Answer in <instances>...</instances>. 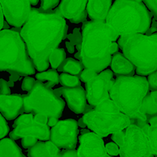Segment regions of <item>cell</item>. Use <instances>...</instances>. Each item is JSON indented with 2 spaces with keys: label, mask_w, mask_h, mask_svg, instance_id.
<instances>
[{
  "label": "cell",
  "mask_w": 157,
  "mask_h": 157,
  "mask_svg": "<svg viewBox=\"0 0 157 157\" xmlns=\"http://www.w3.org/2000/svg\"><path fill=\"white\" fill-rule=\"evenodd\" d=\"M67 25L58 9L44 11L31 8L20 31L34 64L49 60L51 53L66 38Z\"/></svg>",
  "instance_id": "cell-1"
},
{
  "label": "cell",
  "mask_w": 157,
  "mask_h": 157,
  "mask_svg": "<svg viewBox=\"0 0 157 157\" xmlns=\"http://www.w3.org/2000/svg\"><path fill=\"white\" fill-rule=\"evenodd\" d=\"M80 60L86 68L100 73L111 62L110 44L118 38L105 21H85L82 25Z\"/></svg>",
  "instance_id": "cell-2"
},
{
  "label": "cell",
  "mask_w": 157,
  "mask_h": 157,
  "mask_svg": "<svg viewBox=\"0 0 157 157\" xmlns=\"http://www.w3.org/2000/svg\"><path fill=\"white\" fill-rule=\"evenodd\" d=\"M149 83L146 76H118L109 90L110 99L120 111L135 121V124L142 128L147 124V117L140 112L142 101L147 94Z\"/></svg>",
  "instance_id": "cell-3"
},
{
  "label": "cell",
  "mask_w": 157,
  "mask_h": 157,
  "mask_svg": "<svg viewBox=\"0 0 157 157\" xmlns=\"http://www.w3.org/2000/svg\"><path fill=\"white\" fill-rule=\"evenodd\" d=\"M152 13L143 2L115 0L105 22L118 36L146 34L152 21Z\"/></svg>",
  "instance_id": "cell-4"
},
{
  "label": "cell",
  "mask_w": 157,
  "mask_h": 157,
  "mask_svg": "<svg viewBox=\"0 0 157 157\" xmlns=\"http://www.w3.org/2000/svg\"><path fill=\"white\" fill-rule=\"evenodd\" d=\"M123 54L136 67L135 73L148 76L157 70V32L152 35L135 34L118 40Z\"/></svg>",
  "instance_id": "cell-5"
},
{
  "label": "cell",
  "mask_w": 157,
  "mask_h": 157,
  "mask_svg": "<svg viewBox=\"0 0 157 157\" xmlns=\"http://www.w3.org/2000/svg\"><path fill=\"white\" fill-rule=\"evenodd\" d=\"M2 71L21 76L35 73L22 38L13 29L0 30V71Z\"/></svg>",
  "instance_id": "cell-6"
},
{
  "label": "cell",
  "mask_w": 157,
  "mask_h": 157,
  "mask_svg": "<svg viewBox=\"0 0 157 157\" xmlns=\"http://www.w3.org/2000/svg\"><path fill=\"white\" fill-rule=\"evenodd\" d=\"M65 103L56 95L52 87L43 81H36L34 87L27 94L23 95L24 112L33 114L41 113L49 117L59 119L64 110Z\"/></svg>",
  "instance_id": "cell-7"
},
{
  "label": "cell",
  "mask_w": 157,
  "mask_h": 157,
  "mask_svg": "<svg viewBox=\"0 0 157 157\" xmlns=\"http://www.w3.org/2000/svg\"><path fill=\"white\" fill-rule=\"evenodd\" d=\"M82 118L86 126L101 137L124 130L131 124L130 117L121 111L109 112L90 109L84 113Z\"/></svg>",
  "instance_id": "cell-8"
},
{
  "label": "cell",
  "mask_w": 157,
  "mask_h": 157,
  "mask_svg": "<svg viewBox=\"0 0 157 157\" xmlns=\"http://www.w3.org/2000/svg\"><path fill=\"white\" fill-rule=\"evenodd\" d=\"M124 133V144L120 147V156L123 157L154 156L150 148L148 136L141 127L131 123L126 128Z\"/></svg>",
  "instance_id": "cell-9"
},
{
  "label": "cell",
  "mask_w": 157,
  "mask_h": 157,
  "mask_svg": "<svg viewBox=\"0 0 157 157\" xmlns=\"http://www.w3.org/2000/svg\"><path fill=\"white\" fill-rule=\"evenodd\" d=\"M78 132V124L75 120L58 121L50 130V140L60 149H75Z\"/></svg>",
  "instance_id": "cell-10"
},
{
  "label": "cell",
  "mask_w": 157,
  "mask_h": 157,
  "mask_svg": "<svg viewBox=\"0 0 157 157\" xmlns=\"http://www.w3.org/2000/svg\"><path fill=\"white\" fill-rule=\"evenodd\" d=\"M113 77V72L111 70L104 69L85 83L86 97L90 106L94 107L104 100L110 98L109 83Z\"/></svg>",
  "instance_id": "cell-11"
},
{
  "label": "cell",
  "mask_w": 157,
  "mask_h": 157,
  "mask_svg": "<svg viewBox=\"0 0 157 157\" xmlns=\"http://www.w3.org/2000/svg\"><path fill=\"white\" fill-rule=\"evenodd\" d=\"M3 15L9 25L21 28L31 11L29 0H0Z\"/></svg>",
  "instance_id": "cell-12"
},
{
  "label": "cell",
  "mask_w": 157,
  "mask_h": 157,
  "mask_svg": "<svg viewBox=\"0 0 157 157\" xmlns=\"http://www.w3.org/2000/svg\"><path fill=\"white\" fill-rule=\"evenodd\" d=\"M78 156H109L102 137L94 132L83 133L79 137Z\"/></svg>",
  "instance_id": "cell-13"
},
{
  "label": "cell",
  "mask_w": 157,
  "mask_h": 157,
  "mask_svg": "<svg viewBox=\"0 0 157 157\" xmlns=\"http://www.w3.org/2000/svg\"><path fill=\"white\" fill-rule=\"evenodd\" d=\"M56 95H62L67 102L69 109L77 113L81 114L85 110L87 107V97L86 92L81 85L78 87H62L54 90Z\"/></svg>",
  "instance_id": "cell-14"
},
{
  "label": "cell",
  "mask_w": 157,
  "mask_h": 157,
  "mask_svg": "<svg viewBox=\"0 0 157 157\" xmlns=\"http://www.w3.org/2000/svg\"><path fill=\"white\" fill-rule=\"evenodd\" d=\"M28 136H35L41 141L49 140L50 127L48 124H40L32 121L30 123L19 124L9 133V136L13 140Z\"/></svg>",
  "instance_id": "cell-15"
},
{
  "label": "cell",
  "mask_w": 157,
  "mask_h": 157,
  "mask_svg": "<svg viewBox=\"0 0 157 157\" xmlns=\"http://www.w3.org/2000/svg\"><path fill=\"white\" fill-rule=\"evenodd\" d=\"M23 95L0 94V113L7 121H12L22 114Z\"/></svg>",
  "instance_id": "cell-16"
},
{
  "label": "cell",
  "mask_w": 157,
  "mask_h": 157,
  "mask_svg": "<svg viewBox=\"0 0 157 157\" xmlns=\"http://www.w3.org/2000/svg\"><path fill=\"white\" fill-rule=\"evenodd\" d=\"M113 0H87L86 11L90 20L105 21Z\"/></svg>",
  "instance_id": "cell-17"
},
{
  "label": "cell",
  "mask_w": 157,
  "mask_h": 157,
  "mask_svg": "<svg viewBox=\"0 0 157 157\" xmlns=\"http://www.w3.org/2000/svg\"><path fill=\"white\" fill-rule=\"evenodd\" d=\"M112 71L117 76H133L135 74L136 67L127 59L123 53L117 52L113 54L110 62Z\"/></svg>",
  "instance_id": "cell-18"
},
{
  "label": "cell",
  "mask_w": 157,
  "mask_h": 157,
  "mask_svg": "<svg viewBox=\"0 0 157 157\" xmlns=\"http://www.w3.org/2000/svg\"><path fill=\"white\" fill-rule=\"evenodd\" d=\"M87 0H61L58 9L64 18L71 19L86 9Z\"/></svg>",
  "instance_id": "cell-19"
},
{
  "label": "cell",
  "mask_w": 157,
  "mask_h": 157,
  "mask_svg": "<svg viewBox=\"0 0 157 157\" xmlns=\"http://www.w3.org/2000/svg\"><path fill=\"white\" fill-rule=\"evenodd\" d=\"M140 112L147 117V121L148 124L149 120L153 117L157 115V91L152 90L150 93L144 97L142 101Z\"/></svg>",
  "instance_id": "cell-20"
},
{
  "label": "cell",
  "mask_w": 157,
  "mask_h": 157,
  "mask_svg": "<svg viewBox=\"0 0 157 157\" xmlns=\"http://www.w3.org/2000/svg\"><path fill=\"white\" fill-rule=\"evenodd\" d=\"M0 156L24 157L25 155L13 140L5 138L0 140Z\"/></svg>",
  "instance_id": "cell-21"
},
{
  "label": "cell",
  "mask_w": 157,
  "mask_h": 157,
  "mask_svg": "<svg viewBox=\"0 0 157 157\" xmlns=\"http://www.w3.org/2000/svg\"><path fill=\"white\" fill-rule=\"evenodd\" d=\"M84 68V65L81 61H77L72 58H68L64 59L57 69L58 71H62L73 75H79Z\"/></svg>",
  "instance_id": "cell-22"
},
{
  "label": "cell",
  "mask_w": 157,
  "mask_h": 157,
  "mask_svg": "<svg viewBox=\"0 0 157 157\" xmlns=\"http://www.w3.org/2000/svg\"><path fill=\"white\" fill-rule=\"evenodd\" d=\"M35 78L38 81H47V83H44V84H47L50 87L59 84V75L58 71L53 68L36 74Z\"/></svg>",
  "instance_id": "cell-23"
},
{
  "label": "cell",
  "mask_w": 157,
  "mask_h": 157,
  "mask_svg": "<svg viewBox=\"0 0 157 157\" xmlns=\"http://www.w3.org/2000/svg\"><path fill=\"white\" fill-rule=\"evenodd\" d=\"M142 129L148 136L152 153L155 156H157V124L150 125L147 124L142 127Z\"/></svg>",
  "instance_id": "cell-24"
},
{
  "label": "cell",
  "mask_w": 157,
  "mask_h": 157,
  "mask_svg": "<svg viewBox=\"0 0 157 157\" xmlns=\"http://www.w3.org/2000/svg\"><path fill=\"white\" fill-rule=\"evenodd\" d=\"M66 58L65 51L63 48H55L49 56V63L53 69H57Z\"/></svg>",
  "instance_id": "cell-25"
},
{
  "label": "cell",
  "mask_w": 157,
  "mask_h": 157,
  "mask_svg": "<svg viewBox=\"0 0 157 157\" xmlns=\"http://www.w3.org/2000/svg\"><path fill=\"white\" fill-rule=\"evenodd\" d=\"M59 82L63 87H74L81 85V80L78 77L64 72L59 75Z\"/></svg>",
  "instance_id": "cell-26"
},
{
  "label": "cell",
  "mask_w": 157,
  "mask_h": 157,
  "mask_svg": "<svg viewBox=\"0 0 157 157\" xmlns=\"http://www.w3.org/2000/svg\"><path fill=\"white\" fill-rule=\"evenodd\" d=\"M28 156L30 157L35 156H50V154L48 152L45 147V143L41 140L38 141L35 145L29 148L28 150Z\"/></svg>",
  "instance_id": "cell-27"
},
{
  "label": "cell",
  "mask_w": 157,
  "mask_h": 157,
  "mask_svg": "<svg viewBox=\"0 0 157 157\" xmlns=\"http://www.w3.org/2000/svg\"><path fill=\"white\" fill-rule=\"evenodd\" d=\"M94 110H103V111H109V112H119L120 110L115 103L113 102V100L110 98L105 99L100 102L98 105L95 106Z\"/></svg>",
  "instance_id": "cell-28"
},
{
  "label": "cell",
  "mask_w": 157,
  "mask_h": 157,
  "mask_svg": "<svg viewBox=\"0 0 157 157\" xmlns=\"http://www.w3.org/2000/svg\"><path fill=\"white\" fill-rule=\"evenodd\" d=\"M98 73H97L95 71L91 70L89 68H84L82 71L79 74V78L81 81L84 83H87V81H90L91 78L96 76Z\"/></svg>",
  "instance_id": "cell-29"
},
{
  "label": "cell",
  "mask_w": 157,
  "mask_h": 157,
  "mask_svg": "<svg viewBox=\"0 0 157 157\" xmlns=\"http://www.w3.org/2000/svg\"><path fill=\"white\" fill-rule=\"evenodd\" d=\"M40 1H41L40 9L44 12L55 9L60 2V0H40Z\"/></svg>",
  "instance_id": "cell-30"
},
{
  "label": "cell",
  "mask_w": 157,
  "mask_h": 157,
  "mask_svg": "<svg viewBox=\"0 0 157 157\" xmlns=\"http://www.w3.org/2000/svg\"><path fill=\"white\" fill-rule=\"evenodd\" d=\"M34 115L33 113H28L27 114H21V116H18V117L15 118V121L13 124V128L17 127L21 124H26V123H30L33 121Z\"/></svg>",
  "instance_id": "cell-31"
},
{
  "label": "cell",
  "mask_w": 157,
  "mask_h": 157,
  "mask_svg": "<svg viewBox=\"0 0 157 157\" xmlns=\"http://www.w3.org/2000/svg\"><path fill=\"white\" fill-rule=\"evenodd\" d=\"M44 143H45V147L47 148L48 152L50 154V156H59L60 152H61L59 147H57L51 140H46V142Z\"/></svg>",
  "instance_id": "cell-32"
},
{
  "label": "cell",
  "mask_w": 157,
  "mask_h": 157,
  "mask_svg": "<svg viewBox=\"0 0 157 157\" xmlns=\"http://www.w3.org/2000/svg\"><path fill=\"white\" fill-rule=\"evenodd\" d=\"M142 2L157 20V0H142Z\"/></svg>",
  "instance_id": "cell-33"
},
{
  "label": "cell",
  "mask_w": 157,
  "mask_h": 157,
  "mask_svg": "<svg viewBox=\"0 0 157 157\" xmlns=\"http://www.w3.org/2000/svg\"><path fill=\"white\" fill-rule=\"evenodd\" d=\"M35 81H36L33 78L26 76L23 79L22 83H21V89L23 90H25V91H30L32 89V87H34V85H35Z\"/></svg>",
  "instance_id": "cell-34"
},
{
  "label": "cell",
  "mask_w": 157,
  "mask_h": 157,
  "mask_svg": "<svg viewBox=\"0 0 157 157\" xmlns=\"http://www.w3.org/2000/svg\"><path fill=\"white\" fill-rule=\"evenodd\" d=\"M9 132V127L4 117L0 113V139L4 138Z\"/></svg>",
  "instance_id": "cell-35"
},
{
  "label": "cell",
  "mask_w": 157,
  "mask_h": 157,
  "mask_svg": "<svg viewBox=\"0 0 157 157\" xmlns=\"http://www.w3.org/2000/svg\"><path fill=\"white\" fill-rule=\"evenodd\" d=\"M106 151L109 156H117L120 153V147L116 143H108L105 146Z\"/></svg>",
  "instance_id": "cell-36"
},
{
  "label": "cell",
  "mask_w": 157,
  "mask_h": 157,
  "mask_svg": "<svg viewBox=\"0 0 157 157\" xmlns=\"http://www.w3.org/2000/svg\"><path fill=\"white\" fill-rule=\"evenodd\" d=\"M147 80L149 83V89L151 91L152 90L157 91V70L149 75Z\"/></svg>",
  "instance_id": "cell-37"
},
{
  "label": "cell",
  "mask_w": 157,
  "mask_h": 157,
  "mask_svg": "<svg viewBox=\"0 0 157 157\" xmlns=\"http://www.w3.org/2000/svg\"><path fill=\"white\" fill-rule=\"evenodd\" d=\"M38 140L35 136H25V137L21 138V145H22L23 148L29 149L33 145H35Z\"/></svg>",
  "instance_id": "cell-38"
},
{
  "label": "cell",
  "mask_w": 157,
  "mask_h": 157,
  "mask_svg": "<svg viewBox=\"0 0 157 157\" xmlns=\"http://www.w3.org/2000/svg\"><path fill=\"white\" fill-rule=\"evenodd\" d=\"M112 134L113 135H112L111 139L113 140V142L116 143L119 147H122L124 144V136H125L124 132H123V130H121V131L116 132Z\"/></svg>",
  "instance_id": "cell-39"
},
{
  "label": "cell",
  "mask_w": 157,
  "mask_h": 157,
  "mask_svg": "<svg viewBox=\"0 0 157 157\" xmlns=\"http://www.w3.org/2000/svg\"><path fill=\"white\" fill-rule=\"evenodd\" d=\"M70 41H71L72 44H80L81 41H82V35H81L79 32V29H75V31H74L73 35H71L68 36Z\"/></svg>",
  "instance_id": "cell-40"
},
{
  "label": "cell",
  "mask_w": 157,
  "mask_h": 157,
  "mask_svg": "<svg viewBox=\"0 0 157 157\" xmlns=\"http://www.w3.org/2000/svg\"><path fill=\"white\" fill-rule=\"evenodd\" d=\"M87 12L85 9V10L83 11L81 13H80L78 15H77L76 17L71 18V19L69 20H70V21L71 23L79 24V23L81 22H84V21L86 20V18H87Z\"/></svg>",
  "instance_id": "cell-41"
},
{
  "label": "cell",
  "mask_w": 157,
  "mask_h": 157,
  "mask_svg": "<svg viewBox=\"0 0 157 157\" xmlns=\"http://www.w3.org/2000/svg\"><path fill=\"white\" fill-rule=\"evenodd\" d=\"M11 90L9 85L4 79H0V94H10Z\"/></svg>",
  "instance_id": "cell-42"
},
{
  "label": "cell",
  "mask_w": 157,
  "mask_h": 157,
  "mask_svg": "<svg viewBox=\"0 0 157 157\" xmlns=\"http://www.w3.org/2000/svg\"><path fill=\"white\" fill-rule=\"evenodd\" d=\"M59 156L61 157H75L78 156L77 150L75 149H64V150L60 152Z\"/></svg>",
  "instance_id": "cell-43"
},
{
  "label": "cell",
  "mask_w": 157,
  "mask_h": 157,
  "mask_svg": "<svg viewBox=\"0 0 157 157\" xmlns=\"http://www.w3.org/2000/svg\"><path fill=\"white\" fill-rule=\"evenodd\" d=\"M49 65H50L49 60H47V61H41V62L38 63V64H34L35 68L38 71H44L48 70Z\"/></svg>",
  "instance_id": "cell-44"
},
{
  "label": "cell",
  "mask_w": 157,
  "mask_h": 157,
  "mask_svg": "<svg viewBox=\"0 0 157 157\" xmlns=\"http://www.w3.org/2000/svg\"><path fill=\"white\" fill-rule=\"evenodd\" d=\"M33 121H35L37 124H47L48 117L44 114H41V113H37V114H35V116H34Z\"/></svg>",
  "instance_id": "cell-45"
},
{
  "label": "cell",
  "mask_w": 157,
  "mask_h": 157,
  "mask_svg": "<svg viewBox=\"0 0 157 157\" xmlns=\"http://www.w3.org/2000/svg\"><path fill=\"white\" fill-rule=\"evenodd\" d=\"M118 49H119V45H118L117 43H116L115 41H113L111 43V44H110V52L111 54V55L117 53L118 52Z\"/></svg>",
  "instance_id": "cell-46"
},
{
  "label": "cell",
  "mask_w": 157,
  "mask_h": 157,
  "mask_svg": "<svg viewBox=\"0 0 157 157\" xmlns=\"http://www.w3.org/2000/svg\"><path fill=\"white\" fill-rule=\"evenodd\" d=\"M58 122V118L49 117L48 118L47 124L49 126V127H53V126H55Z\"/></svg>",
  "instance_id": "cell-47"
},
{
  "label": "cell",
  "mask_w": 157,
  "mask_h": 157,
  "mask_svg": "<svg viewBox=\"0 0 157 157\" xmlns=\"http://www.w3.org/2000/svg\"><path fill=\"white\" fill-rule=\"evenodd\" d=\"M3 24H4V15H3L2 9L0 5V30H2L3 28Z\"/></svg>",
  "instance_id": "cell-48"
},
{
  "label": "cell",
  "mask_w": 157,
  "mask_h": 157,
  "mask_svg": "<svg viewBox=\"0 0 157 157\" xmlns=\"http://www.w3.org/2000/svg\"><path fill=\"white\" fill-rule=\"evenodd\" d=\"M66 46H67V50L70 53H74L75 48H74V45L71 42H66Z\"/></svg>",
  "instance_id": "cell-49"
},
{
  "label": "cell",
  "mask_w": 157,
  "mask_h": 157,
  "mask_svg": "<svg viewBox=\"0 0 157 157\" xmlns=\"http://www.w3.org/2000/svg\"><path fill=\"white\" fill-rule=\"evenodd\" d=\"M78 126L81 127L82 128H84L85 127H87V126H86V124H85V123H84V121H83V118H81V119L78 121Z\"/></svg>",
  "instance_id": "cell-50"
},
{
  "label": "cell",
  "mask_w": 157,
  "mask_h": 157,
  "mask_svg": "<svg viewBox=\"0 0 157 157\" xmlns=\"http://www.w3.org/2000/svg\"><path fill=\"white\" fill-rule=\"evenodd\" d=\"M38 2H39V0H29V2L32 6H36V5H38Z\"/></svg>",
  "instance_id": "cell-51"
},
{
  "label": "cell",
  "mask_w": 157,
  "mask_h": 157,
  "mask_svg": "<svg viewBox=\"0 0 157 157\" xmlns=\"http://www.w3.org/2000/svg\"><path fill=\"white\" fill-rule=\"evenodd\" d=\"M136 1H137V2H142V0H136Z\"/></svg>",
  "instance_id": "cell-52"
}]
</instances>
